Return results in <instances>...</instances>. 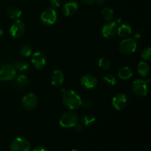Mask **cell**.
<instances>
[{"mask_svg": "<svg viewBox=\"0 0 151 151\" xmlns=\"http://www.w3.org/2000/svg\"><path fill=\"white\" fill-rule=\"evenodd\" d=\"M106 0H95V3H97V4H101L105 2Z\"/></svg>", "mask_w": 151, "mask_h": 151, "instance_id": "cell-34", "label": "cell"}, {"mask_svg": "<svg viewBox=\"0 0 151 151\" xmlns=\"http://www.w3.org/2000/svg\"><path fill=\"white\" fill-rule=\"evenodd\" d=\"M81 106H83V107L87 109H90V108H91L93 106V102L88 98L85 99V100H82V102H81Z\"/></svg>", "mask_w": 151, "mask_h": 151, "instance_id": "cell-28", "label": "cell"}, {"mask_svg": "<svg viewBox=\"0 0 151 151\" xmlns=\"http://www.w3.org/2000/svg\"><path fill=\"white\" fill-rule=\"evenodd\" d=\"M64 81V76L62 71L55 70L51 75V83L54 86H59Z\"/></svg>", "mask_w": 151, "mask_h": 151, "instance_id": "cell-15", "label": "cell"}, {"mask_svg": "<svg viewBox=\"0 0 151 151\" xmlns=\"http://www.w3.org/2000/svg\"><path fill=\"white\" fill-rule=\"evenodd\" d=\"M114 22H116V24H119V23H120L121 22H122V20H121L120 19H119V18H118V19H116V20H115Z\"/></svg>", "mask_w": 151, "mask_h": 151, "instance_id": "cell-35", "label": "cell"}, {"mask_svg": "<svg viewBox=\"0 0 151 151\" xmlns=\"http://www.w3.org/2000/svg\"><path fill=\"white\" fill-rule=\"evenodd\" d=\"M137 48V41L134 38H125L119 44V50L122 54L128 55L134 53Z\"/></svg>", "mask_w": 151, "mask_h": 151, "instance_id": "cell-3", "label": "cell"}, {"mask_svg": "<svg viewBox=\"0 0 151 151\" xmlns=\"http://www.w3.org/2000/svg\"><path fill=\"white\" fill-rule=\"evenodd\" d=\"M127 98L125 94H117L112 99V105L114 108L118 111H121L126 106Z\"/></svg>", "mask_w": 151, "mask_h": 151, "instance_id": "cell-12", "label": "cell"}, {"mask_svg": "<svg viewBox=\"0 0 151 151\" xmlns=\"http://www.w3.org/2000/svg\"><path fill=\"white\" fill-rule=\"evenodd\" d=\"M41 21L44 24L50 26L55 23L57 20V13L52 7L47 9L41 14Z\"/></svg>", "mask_w": 151, "mask_h": 151, "instance_id": "cell-5", "label": "cell"}, {"mask_svg": "<svg viewBox=\"0 0 151 151\" xmlns=\"http://www.w3.org/2000/svg\"><path fill=\"white\" fill-rule=\"evenodd\" d=\"M141 57L145 60H150L151 59V48L150 47H147L142 50Z\"/></svg>", "mask_w": 151, "mask_h": 151, "instance_id": "cell-27", "label": "cell"}, {"mask_svg": "<svg viewBox=\"0 0 151 151\" xmlns=\"http://www.w3.org/2000/svg\"><path fill=\"white\" fill-rule=\"evenodd\" d=\"M102 16L103 19L106 21H111L114 16V12L111 8L109 7H105L102 10Z\"/></svg>", "mask_w": 151, "mask_h": 151, "instance_id": "cell-22", "label": "cell"}, {"mask_svg": "<svg viewBox=\"0 0 151 151\" xmlns=\"http://www.w3.org/2000/svg\"><path fill=\"white\" fill-rule=\"evenodd\" d=\"M96 117L92 114H86L82 118V123L85 126H90L95 122Z\"/></svg>", "mask_w": 151, "mask_h": 151, "instance_id": "cell-21", "label": "cell"}, {"mask_svg": "<svg viewBox=\"0 0 151 151\" xmlns=\"http://www.w3.org/2000/svg\"><path fill=\"white\" fill-rule=\"evenodd\" d=\"M38 105V99L35 94L32 93L26 94L22 99V106L28 110H32Z\"/></svg>", "mask_w": 151, "mask_h": 151, "instance_id": "cell-11", "label": "cell"}, {"mask_svg": "<svg viewBox=\"0 0 151 151\" xmlns=\"http://www.w3.org/2000/svg\"><path fill=\"white\" fill-rule=\"evenodd\" d=\"M62 99L65 106L70 110H75L81 106L82 99L81 96L73 90L65 91L63 92Z\"/></svg>", "mask_w": 151, "mask_h": 151, "instance_id": "cell-1", "label": "cell"}, {"mask_svg": "<svg viewBox=\"0 0 151 151\" xmlns=\"http://www.w3.org/2000/svg\"><path fill=\"white\" fill-rule=\"evenodd\" d=\"M16 76V69L11 64H4L0 68V81H12Z\"/></svg>", "mask_w": 151, "mask_h": 151, "instance_id": "cell-4", "label": "cell"}, {"mask_svg": "<svg viewBox=\"0 0 151 151\" xmlns=\"http://www.w3.org/2000/svg\"><path fill=\"white\" fill-rule=\"evenodd\" d=\"M25 26L23 22L20 20H15L13 24L10 27V32L12 36L15 38H19L24 34Z\"/></svg>", "mask_w": 151, "mask_h": 151, "instance_id": "cell-9", "label": "cell"}, {"mask_svg": "<svg viewBox=\"0 0 151 151\" xmlns=\"http://www.w3.org/2000/svg\"><path fill=\"white\" fill-rule=\"evenodd\" d=\"M98 65L101 69L106 70V69H109L111 66V61L109 58H107L103 57L101 58H100L98 61Z\"/></svg>", "mask_w": 151, "mask_h": 151, "instance_id": "cell-24", "label": "cell"}, {"mask_svg": "<svg viewBox=\"0 0 151 151\" xmlns=\"http://www.w3.org/2000/svg\"><path fill=\"white\" fill-rule=\"evenodd\" d=\"M117 30V24L114 21H109L103 27L102 34L103 37L108 39L113 38L116 35Z\"/></svg>", "mask_w": 151, "mask_h": 151, "instance_id": "cell-8", "label": "cell"}, {"mask_svg": "<svg viewBox=\"0 0 151 151\" xmlns=\"http://www.w3.org/2000/svg\"><path fill=\"white\" fill-rule=\"evenodd\" d=\"M32 151H48L46 147H43V146H37L33 149Z\"/></svg>", "mask_w": 151, "mask_h": 151, "instance_id": "cell-32", "label": "cell"}, {"mask_svg": "<svg viewBox=\"0 0 151 151\" xmlns=\"http://www.w3.org/2000/svg\"><path fill=\"white\" fill-rule=\"evenodd\" d=\"M134 39H135V40L136 39H138V38H139L140 37H141V34H140L139 32L137 31V32H136L135 33H134Z\"/></svg>", "mask_w": 151, "mask_h": 151, "instance_id": "cell-33", "label": "cell"}, {"mask_svg": "<svg viewBox=\"0 0 151 151\" xmlns=\"http://www.w3.org/2000/svg\"><path fill=\"white\" fill-rule=\"evenodd\" d=\"M137 72L141 76H147L150 73V66L145 61L139 62L137 66Z\"/></svg>", "mask_w": 151, "mask_h": 151, "instance_id": "cell-18", "label": "cell"}, {"mask_svg": "<svg viewBox=\"0 0 151 151\" xmlns=\"http://www.w3.org/2000/svg\"><path fill=\"white\" fill-rule=\"evenodd\" d=\"M31 62L35 66V69H41L45 66L47 63V59L44 53L41 52H36L33 53L31 58Z\"/></svg>", "mask_w": 151, "mask_h": 151, "instance_id": "cell-10", "label": "cell"}, {"mask_svg": "<svg viewBox=\"0 0 151 151\" xmlns=\"http://www.w3.org/2000/svg\"><path fill=\"white\" fill-rule=\"evenodd\" d=\"M103 79L104 80V81L106 83H107L108 84L111 86H114L115 84L116 83V78L114 75L112 74H108V75H106L103 78Z\"/></svg>", "mask_w": 151, "mask_h": 151, "instance_id": "cell-25", "label": "cell"}, {"mask_svg": "<svg viewBox=\"0 0 151 151\" xmlns=\"http://www.w3.org/2000/svg\"><path fill=\"white\" fill-rule=\"evenodd\" d=\"M131 33H132V28L130 25L122 24L119 27H117L116 34H118V35L121 38H127L131 35Z\"/></svg>", "mask_w": 151, "mask_h": 151, "instance_id": "cell-16", "label": "cell"}, {"mask_svg": "<svg viewBox=\"0 0 151 151\" xmlns=\"http://www.w3.org/2000/svg\"><path fill=\"white\" fill-rule=\"evenodd\" d=\"M7 13H8V16H10V19H13V20H18L22 15V10L19 7H14V6L10 7L8 9Z\"/></svg>", "mask_w": 151, "mask_h": 151, "instance_id": "cell-19", "label": "cell"}, {"mask_svg": "<svg viewBox=\"0 0 151 151\" xmlns=\"http://www.w3.org/2000/svg\"><path fill=\"white\" fill-rule=\"evenodd\" d=\"M13 66L15 67V69L20 72H26L29 69V64L24 60H17V61L14 62Z\"/></svg>", "mask_w": 151, "mask_h": 151, "instance_id": "cell-20", "label": "cell"}, {"mask_svg": "<svg viewBox=\"0 0 151 151\" xmlns=\"http://www.w3.org/2000/svg\"><path fill=\"white\" fill-rule=\"evenodd\" d=\"M78 10V3L75 0H70L65 3L63 7V13L66 16H71Z\"/></svg>", "mask_w": 151, "mask_h": 151, "instance_id": "cell-13", "label": "cell"}, {"mask_svg": "<svg viewBox=\"0 0 151 151\" xmlns=\"http://www.w3.org/2000/svg\"><path fill=\"white\" fill-rule=\"evenodd\" d=\"M2 35H3V30L2 29H0V37L2 36Z\"/></svg>", "mask_w": 151, "mask_h": 151, "instance_id": "cell-36", "label": "cell"}, {"mask_svg": "<svg viewBox=\"0 0 151 151\" xmlns=\"http://www.w3.org/2000/svg\"><path fill=\"white\" fill-rule=\"evenodd\" d=\"M50 2L51 7L55 9L60 7V4H61V0H50Z\"/></svg>", "mask_w": 151, "mask_h": 151, "instance_id": "cell-29", "label": "cell"}, {"mask_svg": "<svg viewBox=\"0 0 151 151\" xmlns=\"http://www.w3.org/2000/svg\"><path fill=\"white\" fill-rule=\"evenodd\" d=\"M118 76L122 80H128L133 76V70L130 66H124L118 72Z\"/></svg>", "mask_w": 151, "mask_h": 151, "instance_id": "cell-17", "label": "cell"}, {"mask_svg": "<svg viewBox=\"0 0 151 151\" xmlns=\"http://www.w3.org/2000/svg\"><path fill=\"white\" fill-rule=\"evenodd\" d=\"M78 115L73 111H67L60 116L59 124L62 128H70L78 124Z\"/></svg>", "mask_w": 151, "mask_h": 151, "instance_id": "cell-2", "label": "cell"}, {"mask_svg": "<svg viewBox=\"0 0 151 151\" xmlns=\"http://www.w3.org/2000/svg\"><path fill=\"white\" fill-rule=\"evenodd\" d=\"M82 2L86 5H91L95 3V0H82Z\"/></svg>", "mask_w": 151, "mask_h": 151, "instance_id": "cell-31", "label": "cell"}, {"mask_svg": "<svg viewBox=\"0 0 151 151\" xmlns=\"http://www.w3.org/2000/svg\"><path fill=\"white\" fill-rule=\"evenodd\" d=\"M30 145L29 142L22 137L15 139L10 145L11 151H29Z\"/></svg>", "mask_w": 151, "mask_h": 151, "instance_id": "cell-7", "label": "cell"}, {"mask_svg": "<svg viewBox=\"0 0 151 151\" xmlns=\"http://www.w3.org/2000/svg\"><path fill=\"white\" fill-rule=\"evenodd\" d=\"M32 49L29 46L25 45L22 47L20 50V54L23 57H29L32 55Z\"/></svg>", "mask_w": 151, "mask_h": 151, "instance_id": "cell-26", "label": "cell"}, {"mask_svg": "<svg viewBox=\"0 0 151 151\" xmlns=\"http://www.w3.org/2000/svg\"><path fill=\"white\" fill-rule=\"evenodd\" d=\"M132 91L138 97H145L147 94V84L142 79H137L132 84Z\"/></svg>", "mask_w": 151, "mask_h": 151, "instance_id": "cell-6", "label": "cell"}, {"mask_svg": "<svg viewBox=\"0 0 151 151\" xmlns=\"http://www.w3.org/2000/svg\"><path fill=\"white\" fill-rule=\"evenodd\" d=\"M16 84L18 86L21 87H24V86H26L29 84V78H27V76L25 75H19L16 78Z\"/></svg>", "mask_w": 151, "mask_h": 151, "instance_id": "cell-23", "label": "cell"}, {"mask_svg": "<svg viewBox=\"0 0 151 151\" xmlns=\"http://www.w3.org/2000/svg\"><path fill=\"white\" fill-rule=\"evenodd\" d=\"M121 151H131V150H128V149H123V150H122Z\"/></svg>", "mask_w": 151, "mask_h": 151, "instance_id": "cell-37", "label": "cell"}, {"mask_svg": "<svg viewBox=\"0 0 151 151\" xmlns=\"http://www.w3.org/2000/svg\"><path fill=\"white\" fill-rule=\"evenodd\" d=\"M73 128H75V132L78 133V134H81V133L83 132V127L81 126V125L76 124V125H75Z\"/></svg>", "mask_w": 151, "mask_h": 151, "instance_id": "cell-30", "label": "cell"}, {"mask_svg": "<svg viewBox=\"0 0 151 151\" xmlns=\"http://www.w3.org/2000/svg\"><path fill=\"white\" fill-rule=\"evenodd\" d=\"M81 83L86 89H92L95 88L97 84V81L95 77L92 75H84L81 78Z\"/></svg>", "mask_w": 151, "mask_h": 151, "instance_id": "cell-14", "label": "cell"}, {"mask_svg": "<svg viewBox=\"0 0 151 151\" xmlns=\"http://www.w3.org/2000/svg\"><path fill=\"white\" fill-rule=\"evenodd\" d=\"M71 151H79V150H76V149H73V150H72Z\"/></svg>", "mask_w": 151, "mask_h": 151, "instance_id": "cell-38", "label": "cell"}]
</instances>
